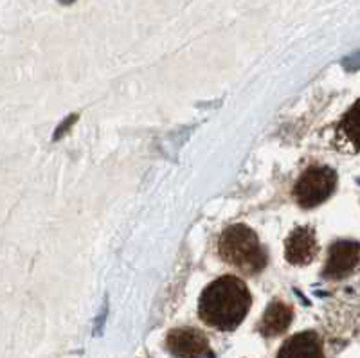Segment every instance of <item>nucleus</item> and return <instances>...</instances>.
<instances>
[{"mask_svg": "<svg viewBox=\"0 0 360 358\" xmlns=\"http://www.w3.org/2000/svg\"><path fill=\"white\" fill-rule=\"evenodd\" d=\"M294 312L292 306L283 301H272L263 314L258 330L263 337H278L285 333L290 326Z\"/></svg>", "mask_w": 360, "mask_h": 358, "instance_id": "9", "label": "nucleus"}, {"mask_svg": "<svg viewBox=\"0 0 360 358\" xmlns=\"http://www.w3.org/2000/svg\"><path fill=\"white\" fill-rule=\"evenodd\" d=\"M335 144L346 153H360V99L353 103L337 124Z\"/></svg>", "mask_w": 360, "mask_h": 358, "instance_id": "7", "label": "nucleus"}, {"mask_svg": "<svg viewBox=\"0 0 360 358\" xmlns=\"http://www.w3.org/2000/svg\"><path fill=\"white\" fill-rule=\"evenodd\" d=\"M337 188V173L328 166L308 167L294 186V198L303 209H314L326 202Z\"/></svg>", "mask_w": 360, "mask_h": 358, "instance_id": "3", "label": "nucleus"}, {"mask_svg": "<svg viewBox=\"0 0 360 358\" xmlns=\"http://www.w3.org/2000/svg\"><path fill=\"white\" fill-rule=\"evenodd\" d=\"M278 358H323V342L315 331H303L283 344Z\"/></svg>", "mask_w": 360, "mask_h": 358, "instance_id": "8", "label": "nucleus"}, {"mask_svg": "<svg viewBox=\"0 0 360 358\" xmlns=\"http://www.w3.org/2000/svg\"><path fill=\"white\" fill-rule=\"evenodd\" d=\"M218 254L224 263L231 264L233 269L245 276H256L263 272L269 261V254L259 241L258 234L243 224H233L221 232Z\"/></svg>", "mask_w": 360, "mask_h": 358, "instance_id": "2", "label": "nucleus"}, {"mask_svg": "<svg viewBox=\"0 0 360 358\" xmlns=\"http://www.w3.org/2000/svg\"><path fill=\"white\" fill-rule=\"evenodd\" d=\"M168 351L175 358H213L207 337L197 328H175L166 337Z\"/></svg>", "mask_w": 360, "mask_h": 358, "instance_id": "4", "label": "nucleus"}, {"mask_svg": "<svg viewBox=\"0 0 360 358\" xmlns=\"http://www.w3.org/2000/svg\"><path fill=\"white\" fill-rule=\"evenodd\" d=\"M63 2H72V0H63Z\"/></svg>", "mask_w": 360, "mask_h": 358, "instance_id": "10", "label": "nucleus"}, {"mask_svg": "<svg viewBox=\"0 0 360 358\" xmlns=\"http://www.w3.org/2000/svg\"><path fill=\"white\" fill-rule=\"evenodd\" d=\"M252 305V295L236 276H221L209 283L198 299V315L207 326L233 331L242 324Z\"/></svg>", "mask_w": 360, "mask_h": 358, "instance_id": "1", "label": "nucleus"}, {"mask_svg": "<svg viewBox=\"0 0 360 358\" xmlns=\"http://www.w3.org/2000/svg\"><path fill=\"white\" fill-rule=\"evenodd\" d=\"M319 252V241L311 227H297L285 241V257L294 267H307Z\"/></svg>", "mask_w": 360, "mask_h": 358, "instance_id": "6", "label": "nucleus"}, {"mask_svg": "<svg viewBox=\"0 0 360 358\" xmlns=\"http://www.w3.org/2000/svg\"><path fill=\"white\" fill-rule=\"evenodd\" d=\"M360 267V243L359 241H337L328 250V260L324 264L323 276L333 281L352 276Z\"/></svg>", "mask_w": 360, "mask_h": 358, "instance_id": "5", "label": "nucleus"}]
</instances>
